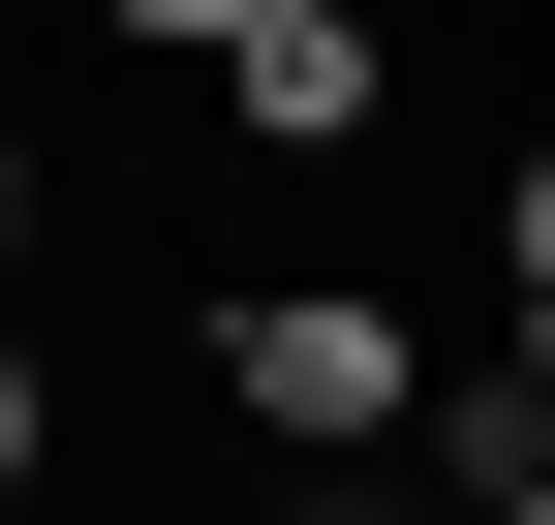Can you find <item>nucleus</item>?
Segmentation results:
<instances>
[{"label": "nucleus", "mask_w": 555, "mask_h": 525, "mask_svg": "<svg viewBox=\"0 0 555 525\" xmlns=\"http://www.w3.org/2000/svg\"><path fill=\"white\" fill-rule=\"evenodd\" d=\"M371 93H401V31H371V0H278V31L217 62V124H247V155H339Z\"/></svg>", "instance_id": "2"}, {"label": "nucleus", "mask_w": 555, "mask_h": 525, "mask_svg": "<svg viewBox=\"0 0 555 525\" xmlns=\"http://www.w3.org/2000/svg\"><path fill=\"white\" fill-rule=\"evenodd\" d=\"M494 371H555V155H494Z\"/></svg>", "instance_id": "3"}, {"label": "nucleus", "mask_w": 555, "mask_h": 525, "mask_svg": "<svg viewBox=\"0 0 555 525\" xmlns=\"http://www.w3.org/2000/svg\"><path fill=\"white\" fill-rule=\"evenodd\" d=\"M217 402L278 464H371V433H433V341H401V279H247L217 309Z\"/></svg>", "instance_id": "1"}, {"label": "nucleus", "mask_w": 555, "mask_h": 525, "mask_svg": "<svg viewBox=\"0 0 555 525\" xmlns=\"http://www.w3.org/2000/svg\"><path fill=\"white\" fill-rule=\"evenodd\" d=\"M93 31H124V62H247L278 0H93Z\"/></svg>", "instance_id": "4"}, {"label": "nucleus", "mask_w": 555, "mask_h": 525, "mask_svg": "<svg viewBox=\"0 0 555 525\" xmlns=\"http://www.w3.org/2000/svg\"><path fill=\"white\" fill-rule=\"evenodd\" d=\"M31 464H62V371H31V341H0V525H31Z\"/></svg>", "instance_id": "5"}]
</instances>
